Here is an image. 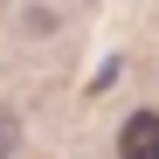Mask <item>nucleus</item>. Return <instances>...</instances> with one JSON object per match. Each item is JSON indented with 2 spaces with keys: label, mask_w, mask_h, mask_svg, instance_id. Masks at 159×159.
<instances>
[{
  "label": "nucleus",
  "mask_w": 159,
  "mask_h": 159,
  "mask_svg": "<svg viewBox=\"0 0 159 159\" xmlns=\"http://www.w3.org/2000/svg\"><path fill=\"white\" fill-rule=\"evenodd\" d=\"M118 159H159V111H131L118 125Z\"/></svg>",
  "instance_id": "1"
},
{
  "label": "nucleus",
  "mask_w": 159,
  "mask_h": 159,
  "mask_svg": "<svg viewBox=\"0 0 159 159\" xmlns=\"http://www.w3.org/2000/svg\"><path fill=\"white\" fill-rule=\"evenodd\" d=\"M56 7H21V28H28V35H56Z\"/></svg>",
  "instance_id": "2"
},
{
  "label": "nucleus",
  "mask_w": 159,
  "mask_h": 159,
  "mask_svg": "<svg viewBox=\"0 0 159 159\" xmlns=\"http://www.w3.org/2000/svg\"><path fill=\"white\" fill-rule=\"evenodd\" d=\"M14 145H21V125H14L7 104H0V159H14Z\"/></svg>",
  "instance_id": "3"
}]
</instances>
